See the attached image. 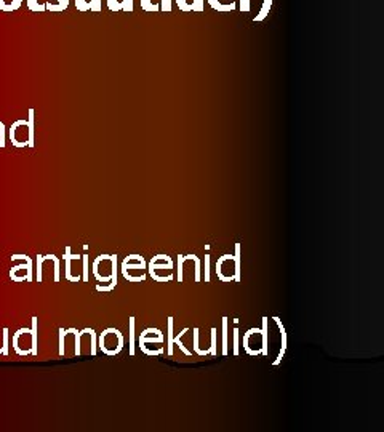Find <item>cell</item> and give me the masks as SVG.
Wrapping results in <instances>:
<instances>
[{
	"label": "cell",
	"mask_w": 384,
	"mask_h": 432,
	"mask_svg": "<svg viewBox=\"0 0 384 432\" xmlns=\"http://www.w3.org/2000/svg\"><path fill=\"white\" fill-rule=\"evenodd\" d=\"M162 341H163V335L155 336V338H148V336H146V333L143 331L141 336H140V343H143V344H146V343H157V344H160Z\"/></svg>",
	"instance_id": "29"
},
{
	"label": "cell",
	"mask_w": 384,
	"mask_h": 432,
	"mask_svg": "<svg viewBox=\"0 0 384 432\" xmlns=\"http://www.w3.org/2000/svg\"><path fill=\"white\" fill-rule=\"evenodd\" d=\"M118 336H122V333L118 331V330H115V328H106L101 333V336H99V344H98L99 349H101L106 356H115V354H118V349L114 346L115 339Z\"/></svg>",
	"instance_id": "4"
},
{
	"label": "cell",
	"mask_w": 384,
	"mask_h": 432,
	"mask_svg": "<svg viewBox=\"0 0 384 432\" xmlns=\"http://www.w3.org/2000/svg\"><path fill=\"white\" fill-rule=\"evenodd\" d=\"M106 3H108V8H109L112 13H118V11H122V3H120V0H106Z\"/></svg>",
	"instance_id": "31"
},
{
	"label": "cell",
	"mask_w": 384,
	"mask_h": 432,
	"mask_svg": "<svg viewBox=\"0 0 384 432\" xmlns=\"http://www.w3.org/2000/svg\"><path fill=\"white\" fill-rule=\"evenodd\" d=\"M82 261H83V276H82V280L83 282H88V254H82Z\"/></svg>",
	"instance_id": "37"
},
{
	"label": "cell",
	"mask_w": 384,
	"mask_h": 432,
	"mask_svg": "<svg viewBox=\"0 0 384 432\" xmlns=\"http://www.w3.org/2000/svg\"><path fill=\"white\" fill-rule=\"evenodd\" d=\"M183 264H184L183 254H180L178 256V282H183Z\"/></svg>",
	"instance_id": "42"
},
{
	"label": "cell",
	"mask_w": 384,
	"mask_h": 432,
	"mask_svg": "<svg viewBox=\"0 0 384 432\" xmlns=\"http://www.w3.org/2000/svg\"><path fill=\"white\" fill-rule=\"evenodd\" d=\"M239 10L240 13H248L251 10V0H239Z\"/></svg>",
	"instance_id": "41"
},
{
	"label": "cell",
	"mask_w": 384,
	"mask_h": 432,
	"mask_svg": "<svg viewBox=\"0 0 384 432\" xmlns=\"http://www.w3.org/2000/svg\"><path fill=\"white\" fill-rule=\"evenodd\" d=\"M274 320H275V324L279 325L280 333H282V349H280L279 357H277V359L274 360V365H279V363L282 362V357L285 356V351H287V333H285V326H283L282 322H280V319H279V317H274Z\"/></svg>",
	"instance_id": "10"
},
{
	"label": "cell",
	"mask_w": 384,
	"mask_h": 432,
	"mask_svg": "<svg viewBox=\"0 0 384 432\" xmlns=\"http://www.w3.org/2000/svg\"><path fill=\"white\" fill-rule=\"evenodd\" d=\"M230 258H234L232 254H223V256L216 261V276H218V279L221 280V282H232V279L226 277L223 274V266H224V263H228V259H230Z\"/></svg>",
	"instance_id": "11"
},
{
	"label": "cell",
	"mask_w": 384,
	"mask_h": 432,
	"mask_svg": "<svg viewBox=\"0 0 384 432\" xmlns=\"http://www.w3.org/2000/svg\"><path fill=\"white\" fill-rule=\"evenodd\" d=\"M188 331H189V328L186 326V328H184V330L180 333V335H178L176 338H173V344H176L178 348H180V349L183 351V354H184V356H191V351H188V349H186V346H184V344L181 343V336H183V335H186Z\"/></svg>",
	"instance_id": "23"
},
{
	"label": "cell",
	"mask_w": 384,
	"mask_h": 432,
	"mask_svg": "<svg viewBox=\"0 0 384 432\" xmlns=\"http://www.w3.org/2000/svg\"><path fill=\"white\" fill-rule=\"evenodd\" d=\"M175 3L178 5V8L184 13L192 11V0H175Z\"/></svg>",
	"instance_id": "26"
},
{
	"label": "cell",
	"mask_w": 384,
	"mask_h": 432,
	"mask_svg": "<svg viewBox=\"0 0 384 432\" xmlns=\"http://www.w3.org/2000/svg\"><path fill=\"white\" fill-rule=\"evenodd\" d=\"M109 263H111V282H109V285H98L96 287L98 291H103V293L112 291L117 287V276H118V258H117V254H111Z\"/></svg>",
	"instance_id": "5"
},
{
	"label": "cell",
	"mask_w": 384,
	"mask_h": 432,
	"mask_svg": "<svg viewBox=\"0 0 384 432\" xmlns=\"http://www.w3.org/2000/svg\"><path fill=\"white\" fill-rule=\"evenodd\" d=\"M42 267H43V258H42V254H38V256H37V267H36V277H37V282L38 284H40L42 279H43V276H42Z\"/></svg>",
	"instance_id": "30"
},
{
	"label": "cell",
	"mask_w": 384,
	"mask_h": 432,
	"mask_svg": "<svg viewBox=\"0 0 384 432\" xmlns=\"http://www.w3.org/2000/svg\"><path fill=\"white\" fill-rule=\"evenodd\" d=\"M69 6V0H47L45 2V10H48L50 13H63L64 10H68Z\"/></svg>",
	"instance_id": "8"
},
{
	"label": "cell",
	"mask_w": 384,
	"mask_h": 432,
	"mask_svg": "<svg viewBox=\"0 0 384 432\" xmlns=\"http://www.w3.org/2000/svg\"><path fill=\"white\" fill-rule=\"evenodd\" d=\"M183 259H192L195 263V282H200V259H198L195 254H188V256H183Z\"/></svg>",
	"instance_id": "25"
},
{
	"label": "cell",
	"mask_w": 384,
	"mask_h": 432,
	"mask_svg": "<svg viewBox=\"0 0 384 432\" xmlns=\"http://www.w3.org/2000/svg\"><path fill=\"white\" fill-rule=\"evenodd\" d=\"M26 3H28V8L31 11H34V13H43V11H47V10H45V3L38 2V0H26Z\"/></svg>",
	"instance_id": "22"
},
{
	"label": "cell",
	"mask_w": 384,
	"mask_h": 432,
	"mask_svg": "<svg viewBox=\"0 0 384 432\" xmlns=\"http://www.w3.org/2000/svg\"><path fill=\"white\" fill-rule=\"evenodd\" d=\"M88 5H90V11L93 13H99L103 10V0H88Z\"/></svg>",
	"instance_id": "34"
},
{
	"label": "cell",
	"mask_w": 384,
	"mask_h": 432,
	"mask_svg": "<svg viewBox=\"0 0 384 432\" xmlns=\"http://www.w3.org/2000/svg\"><path fill=\"white\" fill-rule=\"evenodd\" d=\"M8 138L15 147H28L29 141V128H28V120L19 119L11 123Z\"/></svg>",
	"instance_id": "2"
},
{
	"label": "cell",
	"mask_w": 384,
	"mask_h": 432,
	"mask_svg": "<svg viewBox=\"0 0 384 432\" xmlns=\"http://www.w3.org/2000/svg\"><path fill=\"white\" fill-rule=\"evenodd\" d=\"M207 2L218 13H230L237 8V0H207Z\"/></svg>",
	"instance_id": "7"
},
{
	"label": "cell",
	"mask_w": 384,
	"mask_h": 432,
	"mask_svg": "<svg viewBox=\"0 0 384 432\" xmlns=\"http://www.w3.org/2000/svg\"><path fill=\"white\" fill-rule=\"evenodd\" d=\"M11 261H21V264L13 266L10 269V279L13 282H32V259L28 254H11Z\"/></svg>",
	"instance_id": "1"
},
{
	"label": "cell",
	"mask_w": 384,
	"mask_h": 432,
	"mask_svg": "<svg viewBox=\"0 0 384 432\" xmlns=\"http://www.w3.org/2000/svg\"><path fill=\"white\" fill-rule=\"evenodd\" d=\"M23 0H0V11L3 13H13L21 8Z\"/></svg>",
	"instance_id": "12"
},
{
	"label": "cell",
	"mask_w": 384,
	"mask_h": 432,
	"mask_svg": "<svg viewBox=\"0 0 384 432\" xmlns=\"http://www.w3.org/2000/svg\"><path fill=\"white\" fill-rule=\"evenodd\" d=\"M6 144V128H5V123L0 122V147H5Z\"/></svg>",
	"instance_id": "39"
},
{
	"label": "cell",
	"mask_w": 384,
	"mask_h": 432,
	"mask_svg": "<svg viewBox=\"0 0 384 432\" xmlns=\"http://www.w3.org/2000/svg\"><path fill=\"white\" fill-rule=\"evenodd\" d=\"M64 264H66V269H64V279L69 280V282H80V277H72V259H80L78 254H72L71 253V247L68 245L64 248Z\"/></svg>",
	"instance_id": "6"
},
{
	"label": "cell",
	"mask_w": 384,
	"mask_h": 432,
	"mask_svg": "<svg viewBox=\"0 0 384 432\" xmlns=\"http://www.w3.org/2000/svg\"><path fill=\"white\" fill-rule=\"evenodd\" d=\"M88 335H90V354L91 356H96V351H98L96 331L93 328H88Z\"/></svg>",
	"instance_id": "24"
},
{
	"label": "cell",
	"mask_w": 384,
	"mask_h": 432,
	"mask_svg": "<svg viewBox=\"0 0 384 432\" xmlns=\"http://www.w3.org/2000/svg\"><path fill=\"white\" fill-rule=\"evenodd\" d=\"M234 280L240 282V244H235V254H234Z\"/></svg>",
	"instance_id": "16"
},
{
	"label": "cell",
	"mask_w": 384,
	"mask_h": 432,
	"mask_svg": "<svg viewBox=\"0 0 384 432\" xmlns=\"http://www.w3.org/2000/svg\"><path fill=\"white\" fill-rule=\"evenodd\" d=\"M13 351L21 357L32 354V330L31 328H19L16 333H13Z\"/></svg>",
	"instance_id": "3"
},
{
	"label": "cell",
	"mask_w": 384,
	"mask_h": 432,
	"mask_svg": "<svg viewBox=\"0 0 384 432\" xmlns=\"http://www.w3.org/2000/svg\"><path fill=\"white\" fill-rule=\"evenodd\" d=\"M205 282H210V254H205Z\"/></svg>",
	"instance_id": "43"
},
{
	"label": "cell",
	"mask_w": 384,
	"mask_h": 432,
	"mask_svg": "<svg viewBox=\"0 0 384 432\" xmlns=\"http://www.w3.org/2000/svg\"><path fill=\"white\" fill-rule=\"evenodd\" d=\"M76 8L78 11H90L88 0H76Z\"/></svg>",
	"instance_id": "40"
},
{
	"label": "cell",
	"mask_w": 384,
	"mask_h": 432,
	"mask_svg": "<svg viewBox=\"0 0 384 432\" xmlns=\"http://www.w3.org/2000/svg\"><path fill=\"white\" fill-rule=\"evenodd\" d=\"M228 322H229V319L228 317H223V356H228V352H229V343H228V338H229V335H228Z\"/></svg>",
	"instance_id": "20"
},
{
	"label": "cell",
	"mask_w": 384,
	"mask_h": 432,
	"mask_svg": "<svg viewBox=\"0 0 384 432\" xmlns=\"http://www.w3.org/2000/svg\"><path fill=\"white\" fill-rule=\"evenodd\" d=\"M205 10V0H192V13H202Z\"/></svg>",
	"instance_id": "36"
},
{
	"label": "cell",
	"mask_w": 384,
	"mask_h": 432,
	"mask_svg": "<svg viewBox=\"0 0 384 432\" xmlns=\"http://www.w3.org/2000/svg\"><path fill=\"white\" fill-rule=\"evenodd\" d=\"M167 324H168V331H167V352L168 356L171 357L173 356V317H168L167 319Z\"/></svg>",
	"instance_id": "15"
},
{
	"label": "cell",
	"mask_w": 384,
	"mask_h": 432,
	"mask_svg": "<svg viewBox=\"0 0 384 432\" xmlns=\"http://www.w3.org/2000/svg\"><path fill=\"white\" fill-rule=\"evenodd\" d=\"M135 322H136V319L131 316L128 319V326H130V333H128V336H130L128 352H130V356H135Z\"/></svg>",
	"instance_id": "18"
},
{
	"label": "cell",
	"mask_w": 384,
	"mask_h": 432,
	"mask_svg": "<svg viewBox=\"0 0 384 432\" xmlns=\"http://www.w3.org/2000/svg\"><path fill=\"white\" fill-rule=\"evenodd\" d=\"M8 343H10L8 328H3V336H2V356H8Z\"/></svg>",
	"instance_id": "27"
},
{
	"label": "cell",
	"mask_w": 384,
	"mask_h": 432,
	"mask_svg": "<svg viewBox=\"0 0 384 432\" xmlns=\"http://www.w3.org/2000/svg\"><path fill=\"white\" fill-rule=\"evenodd\" d=\"M32 356H37L38 354V341H37V328H38V320L37 317H32Z\"/></svg>",
	"instance_id": "19"
},
{
	"label": "cell",
	"mask_w": 384,
	"mask_h": 432,
	"mask_svg": "<svg viewBox=\"0 0 384 432\" xmlns=\"http://www.w3.org/2000/svg\"><path fill=\"white\" fill-rule=\"evenodd\" d=\"M272 3H274V0H263L261 8H260V11L256 13V16L253 18V21H255V23H261V21H264V19H266V18L269 16L270 10H272Z\"/></svg>",
	"instance_id": "9"
},
{
	"label": "cell",
	"mask_w": 384,
	"mask_h": 432,
	"mask_svg": "<svg viewBox=\"0 0 384 432\" xmlns=\"http://www.w3.org/2000/svg\"><path fill=\"white\" fill-rule=\"evenodd\" d=\"M34 109H29V117H28V128H29V141H28V147H34L36 144V136H34Z\"/></svg>",
	"instance_id": "13"
},
{
	"label": "cell",
	"mask_w": 384,
	"mask_h": 432,
	"mask_svg": "<svg viewBox=\"0 0 384 432\" xmlns=\"http://www.w3.org/2000/svg\"><path fill=\"white\" fill-rule=\"evenodd\" d=\"M141 10L148 13H157L160 11V6L154 0H141Z\"/></svg>",
	"instance_id": "21"
},
{
	"label": "cell",
	"mask_w": 384,
	"mask_h": 432,
	"mask_svg": "<svg viewBox=\"0 0 384 432\" xmlns=\"http://www.w3.org/2000/svg\"><path fill=\"white\" fill-rule=\"evenodd\" d=\"M120 3H122V11H125V13H133V8H135L133 0H120Z\"/></svg>",
	"instance_id": "38"
},
{
	"label": "cell",
	"mask_w": 384,
	"mask_h": 432,
	"mask_svg": "<svg viewBox=\"0 0 384 432\" xmlns=\"http://www.w3.org/2000/svg\"><path fill=\"white\" fill-rule=\"evenodd\" d=\"M143 269H146V259L136 261L135 264L131 263V261H128L127 258L122 261V271H143Z\"/></svg>",
	"instance_id": "17"
},
{
	"label": "cell",
	"mask_w": 384,
	"mask_h": 432,
	"mask_svg": "<svg viewBox=\"0 0 384 432\" xmlns=\"http://www.w3.org/2000/svg\"><path fill=\"white\" fill-rule=\"evenodd\" d=\"M158 6H160L162 13H171V10H173V0H160Z\"/></svg>",
	"instance_id": "32"
},
{
	"label": "cell",
	"mask_w": 384,
	"mask_h": 432,
	"mask_svg": "<svg viewBox=\"0 0 384 432\" xmlns=\"http://www.w3.org/2000/svg\"><path fill=\"white\" fill-rule=\"evenodd\" d=\"M53 266H55V282H59V259L53 258Z\"/></svg>",
	"instance_id": "44"
},
{
	"label": "cell",
	"mask_w": 384,
	"mask_h": 432,
	"mask_svg": "<svg viewBox=\"0 0 384 432\" xmlns=\"http://www.w3.org/2000/svg\"><path fill=\"white\" fill-rule=\"evenodd\" d=\"M210 354L218 356V348H216V328H211V346H210Z\"/></svg>",
	"instance_id": "33"
},
{
	"label": "cell",
	"mask_w": 384,
	"mask_h": 432,
	"mask_svg": "<svg viewBox=\"0 0 384 432\" xmlns=\"http://www.w3.org/2000/svg\"><path fill=\"white\" fill-rule=\"evenodd\" d=\"M194 351L197 352L198 356H207V354H210V349L202 351L200 348H198V328H194Z\"/></svg>",
	"instance_id": "28"
},
{
	"label": "cell",
	"mask_w": 384,
	"mask_h": 432,
	"mask_svg": "<svg viewBox=\"0 0 384 432\" xmlns=\"http://www.w3.org/2000/svg\"><path fill=\"white\" fill-rule=\"evenodd\" d=\"M268 322H269V319L268 317H263V328H261V339H263L261 354L263 356H268L269 354V349H268Z\"/></svg>",
	"instance_id": "14"
},
{
	"label": "cell",
	"mask_w": 384,
	"mask_h": 432,
	"mask_svg": "<svg viewBox=\"0 0 384 432\" xmlns=\"http://www.w3.org/2000/svg\"><path fill=\"white\" fill-rule=\"evenodd\" d=\"M239 339H240V335H239V328H234V338H232V343H234V356H239V349H240V344H239Z\"/></svg>",
	"instance_id": "35"
}]
</instances>
